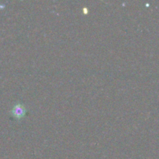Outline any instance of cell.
<instances>
[{
    "label": "cell",
    "mask_w": 159,
    "mask_h": 159,
    "mask_svg": "<svg viewBox=\"0 0 159 159\" xmlns=\"http://www.w3.org/2000/svg\"><path fill=\"white\" fill-rule=\"evenodd\" d=\"M26 110L25 108V107L22 104L18 103L16 105H15L12 108L11 113H12V116H14L16 119H21L22 117L24 116V115L26 114Z\"/></svg>",
    "instance_id": "obj_1"
}]
</instances>
